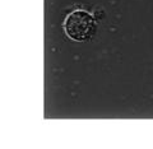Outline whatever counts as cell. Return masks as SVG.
Here are the masks:
<instances>
[{
  "label": "cell",
  "instance_id": "cell-1",
  "mask_svg": "<svg viewBox=\"0 0 153 149\" xmlns=\"http://www.w3.org/2000/svg\"><path fill=\"white\" fill-rule=\"evenodd\" d=\"M64 30L70 40L85 41L94 35L96 21L88 12L78 9L66 16L64 21Z\"/></svg>",
  "mask_w": 153,
  "mask_h": 149
}]
</instances>
